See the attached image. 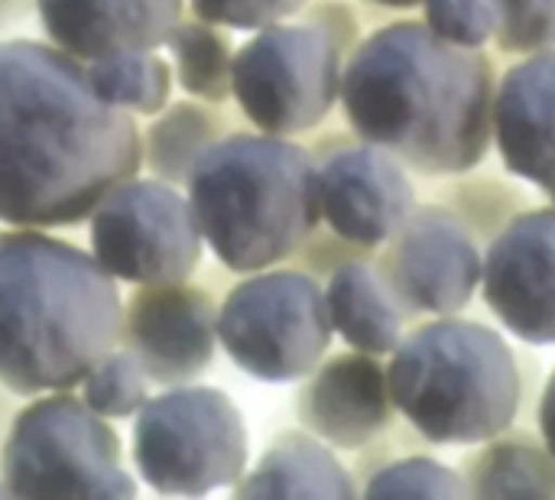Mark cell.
Instances as JSON below:
<instances>
[{
  "label": "cell",
  "mask_w": 555,
  "mask_h": 500,
  "mask_svg": "<svg viewBox=\"0 0 555 500\" xmlns=\"http://www.w3.org/2000/svg\"><path fill=\"white\" fill-rule=\"evenodd\" d=\"M140 124L49 39H0V225L72 228L140 176Z\"/></svg>",
  "instance_id": "obj_1"
},
{
  "label": "cell",
  "mask_w": 555,
  "mask_h": 500,
  "mask_svg": "<svg viewBox=\"0 0 555 500\" xmlns=\"http://www.w3.org/2000/svg\"><path fill=\"white\" fill-rule=\"evenodd\" d=\"M494 62L397 20L364 36L341 72L338 104L351 133L423 176H462L494 143Z\"/></svg>",
  "instance_id": "obj_2"
},
{
  "label": "cell",
  "mask_w": 555,
  "mask_h": 500,
  "mask_svg": "<svg viewBox=\"0 0 555 500\" xmlns=\"http://www.w3.org/2000/svg\"><path fill=\"white\" fill-rule=\"evenodd\" d=\"M124 296L91 251L0 228V381L23 400L75 390L117 348Z\"/></svg>",
  "instance_id": "obj_3"
},
{
  "label": "cell",
  "mask_w": 555,
  "mask_h": 500,
  "mask_svg": "<svg viewBox=\"0 0 555 500\" xmlns=\"http://www.w3.org/2000/svg\"><path fill=\"white\" fill-rule=\"evenodd\" d=\"M205 247L231 273H257L289 257L322 225L319 163L293 137L234 127L185 179Z\"/></svg>",
  "instance_id": "obj_4"
},
{
  "label": "cell",
  "mask_w": 555,
  "mask_h": 500,
  "mask_svg": "<svg viewBox=\"0 0 555 500\" xmlns=\"http://www.w3.org/2000/svg\"><path fill=\"white\" fill-rule=\"evenodd\" d=\"M393 410L436 446H481L514 426L524 374L507 338L481 322L436 316L390 351Z\"/></svg>",
  "instance_id": "obj_5"
},
{
  "label": "cell",
  "mask_w": 555,
  "mask_h": 500,
  "mask_svg": "<svg viewBox=\"0 0 555 500\" xmlns=\"http://www.w3.org/2000/svg\"><path fill=\"white\" fill-rule=\"evenodd\" d=\"M0 482L10 498H137L117 430L72 390L20 403L0 446Z\"/></svg>",
  "instance_id": "obj_6"
},
{
  "label": "cell",
  "mask_w": 555,
  "mask_h": 500,
  "mask_svg": "<svg viewBox=\"0 0 555 500\" xmlns=\"http://www.w3.org/2000/svg\"><path fill=\"white\" fill-rule=\"evenodd\" d=\"M130 462L163 498H205L231 488L250 465L247 423L237 403L205 384H176L133 416Z\"/></svg>",
  "instance_id": "obj_7"
},
{
  "label": "cell",
  "mask_w": 555,
  "mask_h": 500,
  "mask_svg": "<svg viewBox=\"0 0 555 500\" xmlns=\"http://www.w3.org/2000/svg\"><path fill=\"white\" fill-rule=\"evenodd\" d=\"M322 283L299 267L244 273L218 303V345L263 384L302 381L332 348Z\"/></svg>",
  "instance_id": "obj_8"
},
{
  "label": "cell",
  "mask_w": 555,
  "mask_h": 500,
  "mask_svg": "<svg viewBox=\"0 0 555 500\" xmlns=\"http://www.w3.org/2000/svg\"><path fill=\"white\" fill-rule=\"evenodd\" d=\"M345 52L302 13L273 20L234 49L231 98L250 127L276 137L315 130L338 104Z\"/></svg>",
  "instance_id": "obj_9"
},
{
  "label": "cell",
  "mask_w": 555,
  "mask_h": 500,
  "mask_svg": "<svg viewBox=\"0 0 555 500\" xmlns=\"http://www.w3.org/2000/svg\"><path fill=\"white\" fill-rule=\"evenodd\" d=\"M94 260L130 286L192 280L202 264V231L189 195L156 176L127 179L88 218Z\"/></svg>",
  "instance_id": "obj_10"
},
{
  "label": "cell",
  "mask_w": 555,
  "mask_h": 500,
  "mask_svg": "<svg viewBox=\"0 0 555 500\" xmlns=\"http://www.w3.org/2000/svg\"><path fill=\"white\" fill-rule=\"evenodd\" d=\"M481 267L475 234L446 205L413 208L377 257L406 316H459L481 286Z\"/></svg>",
  "instance_id": "obj_11"
},
{
  "label": "cell",
  "mask_w": 555,
  "mask_h": 500,
  "mask_svg": "<svg viewBox=\"0 0 555 500\" xmlns=\"http://www.w3.org/2000/svg\"><path fill=\"white\" fill-rule=\"evenodd\" d=\"M117 348L133 355L156 387L192 384L215 364L218 299L192 280L133 286L120 309Z\"/></svg>",
  "instance_id": "obj_12"
},
{
  "label": "cell",
  "mask_w": 555,
  "mask_h": 500,
  "mask_svg": "<svg viewBox=\"0 0 555 500\" xmlns=\"http://www.w3.org/2000/svg\"><path fill=\"white\" fill-rule=\"evenodd\" d=\"M335 146L309 150L319 163V211L322 225L338 238L377 251L416 208V192L403 163L364 140L335 133Z\"/></svg>",
  "instance_id": "obj_13"
},
{
  "label": "cell",
  "mask_w": 555,
  "mask_h": 500,
  "mask_svg": "<svg viewBox=\"0 0 555 500\" xmlns=\"http://www.w3.org/2000/svg\"><path fill=\"white\" fill-rule=\"evenodd\" d=\"M481 293L527 345H555V205L517 211L488 244Z\"/></svg>",
  "instance_id": "obj_14"
},
{
  "label": "cell",
  "mask_w": 555,
  "mask_h": 500,
  "mask_svg": "<svg viewBox=\"0 0 555 500\" xmlns=\"http://www.w3.org/2000/svg\"><path fill=\"white\" fill-rule=\"evenodd\" d=\"M299 426L332 449L361 452L377 443L393 423V400L387 368L364 351L322 358L299 384L296 407Z\"/></svg>",
  "instance_id": "obj_15"
},
{
  "label": "cell",
  "mask_w": 555,
  "mask_h": 500,
  "mask_svg": "<svg viewBox=\"0 0 555 500\" xmlns=\"http://www.w3.org/2000/svg\"><path fill=\"white\" fill-rule=\"evenodd\" d=\"M494 146L507 172L555 202V49L530 52L498 81Z\"/></svg>",
  "instance_id": "obj_16"
},
{
  "label": "cell",
  "mask_w": 555,
  "mask_h": 500,
  "mask_svg": "<svg viewBox=\"0 0 555 500\" xmlns=\"http://www.w3.org/2000/svg\"><path fill=\"white\" fill-rule=\"evenodd\" d=\"M185 0H36L46 39L81 59L120 49H159L185 16Z\"/></svg>",
  "instance_id": "obj_17"
},
{
  "label": "cell",
  "mask_w": 555,
  "mask_h": 500,
  "mask_svg": "<svg viewBox=\"0 0 555 500\" xmlns=\"http://www.w3.org/2000/svg\"><path fill=\"white\" fill-rule=\"evenodd\" d=\"M234 498H358L354 475L341 465L335 449L306 430L280 433L257 465L231 485Z\"/></svg>",
  "instance_id": "obj_18"
},
{
  "label": "cell",
  "mask_w": 555,
  "mask_h": 500,
  "mask_svg": "<svg viewBox=\"0 0 555 500\" xmlns=\"http://www.w3.org/2000/svg\"><path fill=\"white\" fill-rule=\"evenodd\" d=\"M325 303L332 329L348 348L384 358L400 345L406 309L367 257L345 260L328 273Z\"/></svg>",
  "instance_id": "obj_19"
},
{
  "label": "cell",
  "mask_w": 555,
  "mask_h": 500,
  "mask_svg": "<svg viewBox=\"0 0 555 500\" xmlns=\"http://www.w3.org/2000/svg\"><path fill=\"white\" fill-rule=\"evenodd\" d=\"M234 127H237L234 114L224 104H208L189 94L179 101H169L163 111L150 117L146 127H140L143 169L182 189L198 156Z\"/></svg>",
  "instance_id": "obj_20"
},
{
  "label": "cell",
  "mask_w": 555,
  "mask_h": 500,
  "mask_svg": "<svg viewBox=\"0 0 555 500\" xmlns=\"http://www.w3.org/2000/svg\"><path fill=\"white\" fill-rule=\"evenodd\" d=\"M472 498H555V456L530 433L504 430L462 462Z\"/></svg>",
  "instance_id": "obj_21"
},
{
  "label": "cell",
  "mask_w": 555,
  "mask_h": 500,
  "mask_svg": "<svg viewBox=\"0 0 555 500\" xmlns=\"http://www.w3.org/2000/svg\"><path fill=\"white\" fill-rule=\"evenodd\" d=\"M88 81L98 98L133 117H153L172 101V62L159 49H120L85 62Z\"/></svg>",
  "instance_id": "obj_22"
},
{
  "label": "cell",
  "mask_w": 555,
  "mask_h": 500,
  "mask_svg": "<svg viewBox=\"0 0 555 500\" xmlns=\"http://www.w3.org/2000/svg\"><path fill=\"white\" fill-rule=\"evenodd\" d=\"M169 62L176 85L198 101L208 104H228L231 101V65H234V46L224 33V26L205 20V16H182L179 26L166 39Z\"/></svg>",
  "instance_id": "obj_23"
},
{
  "label": "cell",
  "mask_w": 555,
  "mask_h": 500,
  "mask_svg": "<svg viewBox=\"0 0 555 500\" xmlns=\"http://www.w3.org/2000/svg\"><path fill=\"white\" fill-rule=\"evenodd\" d=\"M150 384L153 381L137 364V358L124 348H114L101 361H94V368L81 377L78 397L104 420H133L153 397Z\"/></svg>",
  "instance_id": "obj_24"
},
{
  "label": "cell",
  "mask_w": 555,
  "mask_h": 500,
  "mask_svg": "<svg viewBox=\"0 0 555 500\" xmlns=\"http://www.w3.org/2000/svg\"><path fill=\"white\" fill-rule=\"evenodd\" d=\"M367 498H472L459 469H449L429 456L390 459L367 475Z\"/></svg>",
  "instance_id": "obj_25"
},
{
  "label": "cell",
  "mask_w": 555,
  "mask_h": 500,
  "mask_svg": "<svg viewBox=\"0 0 555 500\" xmlns=\"http://www.w3.org/2000/svg\"><path fill=\"white\" fill-rule=\"evenodd\" d=\"M498 16L494 42L507 55L555 49V0H488Z\"/></svg>",
  "instance_id": "obj_26"
},
{
  "label": "cell",
  "mask_w": 555,
  "mask_h": 500,
  "mask_svg": "<svg viewBox=\"0 0 555 500\" xmlns=\"http://www.w3.org/2000/svg\"><path fill=\"white\" fill-rule=\"evenodd\" d=\"M426 26L465 49H485L498 33V16L488 0H423Z\"/></svg>",
  "instance_id": "obj_27"
},
{
  "label": "cell",
  "mask_w": 555,
  "mask_h": 500,
  "mask_svg": "<svg viewBox=\"0 0 555 500\" xmlns=\"http://www.w3.org/2000/svg\"><path fill=\"white\" fill-rule=\"evenodd\" d=\"M195 16H205L224 29L254 33L273 20L296 16L309 0H185Z\"/></svg>",
  "instance_id": "obj_28"
},
{
  "label": "cell",
  "mask_w": 555,
  "mask_h": 500,
  "mask_svg": "<svg viewBox=\"0 0 555 500\" xmlns=\"http://www.w3.org/2000/svg\"><path fill=\"white\" fill-rule=\"evenodd\" d=\"M371 251H364V247H358V244H351V241H345V238H338L335 231H322V225L312 231V238L289 257V264L293 267H299V270H306V273H312V277H319V273H332L335 267H341L345 260H354V257H367Z\"/></svg>",
  "instance_id": "obj_29"
},
{
  "label": "cell",
  "mask_w": 555,
  "mask_h": 500,
  "mask_svg": "<svg viewBox=\"0 0 555 500\" xmlns=\"http://www.w3.org/2000/svg\"><path fill=\"white\" fill-rule=\"evenodd\" d=\"M306 20H312L315 26H322L335 42L338 49L345 52V59L351 55V49L361 42V26H358V16L354 10L345 3V0H309L302 10H299Z\"/></svg>",
  "instance_id": "obj_30"
},
{
  "label": "cell",
  "mask_w": 555,
  "mask_h": 500,
  "mask_svg": "<svg viewBox=\"0 0 555 500\" xmlns=\"http://www.w3.org/2000/svg\"><path fill=\"white\" fill-rule=\"evenodd\" d=\"M36 16V0H0V39L16 36L20 26Z\"/></svg>",
  "instance_id": "obj_31"
},
{
  "label": "cell",
  "mask_w": 555,
  "mask_h": 500,
  "mask_svg": "<svg viewBox=\"0 0 555 500\" xmlns=\"http://www.w3.org/2000/svg\"><path fill=\"white\" fill-rule=\"evenodd\" d=\"M540 436H543V443L550 446V452L555 456V368L553 377L546 381L543 400H540Z\"/></svg>",
  "instance_id": "obj_32"
},
{
  "label": "cell",
  "mask_w": 555,
  "mask_h": 500,
  "mask_svg": "<svg viewBox=\"0 0 555 500\" xmlns=\"http://www.w3.org/2000/svg\"><path fill=\"white\" fill-rule=\"evenodd\" d=\"M20 400H23V397H16V394L0 381V446H3V439H7V430H10L16 410H20Z\"/></svg>",
  "instance_id": "obj_33"
},
{
  "label": "cell",
  "mask_w": 555,
  "mask_h": 500,
  "mask_svg": "<svg viewBox=\"0 0 555 500\" xmlns=\"http://www.w3.org/2000/svg\"><path fill=\"white\" fill-rule=\"evenodd\" d=\"M377 7H390V10H410V7H423V0H367Z\"/></svg>",
  "instance_id": "obj_34"
},
{
  "label": "cell",
  "mask_w": 555,
  "mask_h": 500,
  "mask_svg": "<svg viewBox=\"0 0 555 500\" xmlns=\"http://www.w3.org/2000/svg\"><path fill=\"white\" fill-rule=\"evenodd\" d=\"M0 498H7V488H3V482H0Z\"/></svg>",
  "instance_id": "obj_35"
}]
</instances>
